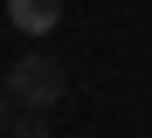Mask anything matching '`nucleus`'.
Here are the masks:
<instances>
[{"label": "nucleus", "mask_w": 152, "mask_h": 138, "mask_svg": "<svg viewBox=\"0 0 152 138\" xmlns=\"http://www.w3.org/2000/svg\"><path fill=\"white\" fill-rule=\"evenodd\" d=\"M7 131H14V97L0 90V138H7Z\"/></svg>", "instance_id": "nucleus-4"}, {"label": "nucleus", "mask_w": 152, "mask_h": 138, "mask_svg": "<svg viewBox=\"0 0 152 138\" xmlns=\"http://www.w3.org/2000/svg\"><path fill=\"white\" fill-rule=\"evenodd\" d=\"M7 138H48V124H42V110H28V118H14V131Z\"/></svg>", "instance_id": "nucleus-3"}, {"label": "nucleus", "mask_w": 152, "mask_h": 138, "mask_svg": "<svg viewBox=\"0 0 152 138\" xmlns=\"http://www.w3.org/2000/svg\"><path fill=\"white\" fill-rule=\"evenodd\" d=\"M62 90H69V69H62L48 48H28V55L7 69V97H14V104H28V110H48Z\"/></svg>", "instance_id": "nucleus-1"}, {"label": "nucleus", "mask_w": 152, "mask_h": 138, "mask_svg": "<svg viewBox=\"0 0 152 138\" xmlns=\"http://www.w3.org/2000/svg\"><path fill=\"white\" fill-rule=\"evenodd\" d=\"M7 21L21 35H48V28L62 21V0H7Z\"/></svg>", "instance_id": "nucleus-2"}]
</instances>
